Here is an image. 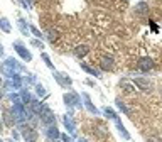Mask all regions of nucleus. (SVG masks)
<instances>
[{
  "mask_svg": "<svg viewBox=\"0 0 162 142\" xmlns=\"http://www.w3.org/2000/svg\"><path fill=\"white\" fill-rule=\"evenodd\" d=\"M137 68L140 71H149V70H152L154 68V61L150 59V57H140V59H138V63H137Z\"/></svg>",
  "mask_w": 162,
  "mask_h": 142,
  "instance_id": "1",
  "label": "nucleus"
},
{
  "mask_svg": "<svg viewBox=\"0 0 162 142\" xmlns=\"http://www.w3.org/2000/svg\"><path fill=\"white\" fill-rule=\"evenodd\" d=\"M100 66H101V70H105V71H110V70H113V59L111 57H101V63H100Z\"/></svg>",
  "mask_w": 162,
  "mask_h": 142,
  "instance_id": "2",
  "label": "nucleus"
},
{
  "mask_svg": "<svg viewBox=\"0 0 162 142\" xmlns=\"http://www.w3.org/2000/svg\"><path fill=\"white\" fill-rule=\"evenodd\" d=\"M41 117H42V122H44V124H52L54 122V113L51 112V110H47V108L42 110Z\"/></svg>",
  "mask_w": 162,
  "mask_h": 142,
  "instance_id": "3",
  "label": "nucleus"
},
{
  "mask_svg": "<svg viewBox=\"0 0 162 142\" xmlns=\"http://www.w3.org/2000/svg\"><path fill=\"white\" fill-rule=\"evenodd\" d=\"M88 53H90V48H88L86 44H79L78 48L74 49V54L76 56H79V57H83V56H86Z\"/></svg>",
  "mask_w": 162,
  "mask_h": 142,
  "instance_id": "4",
  "label": "nucleus"
},
{
  "mask_svg": "<svg viewBox=\"0 0 162 142\" xmlns=\"http://www.w3.org/2000/svg\"><path fill=\"white\" fill-rule=\"evenodd\" d=\"M135 85L140 86L142 90H150V88H152V85H150L145 78H135Z\"/></svg>",
  "mask_w": 162,
  "mask_h": 142,
  "instance_id": "5",
  "label": "nucleus"
},
{
  "mask_svg": "<svg viewBox=\"0 0 162 142\" xmlns=\"http://www.w3.org/2000/svg\"><path fill=\"white\" fill-rule=\"evenodd\" d=\"M147 9H149V7H147V3H145V2H140L137 7H135V10H137L138 14H147Z\"/></svg>",
  "mask_w": 162,
  "mask_h": 142,
  "instance_id": "6",
  "label": "nucleus"
},
{
  "mask_svg": "<svg viewBox=\"0 0 162 142\" xmlns=\"http://www.w3.org/2000/svg\"><path fill=\"white\" fill-rule=\"evenodd\" d=\"M24 137H25L27 140L30 139V142H32L34 139H36V132H34V130H25V132H24Z\"/></svg>",
  "mask_w": 162,
  "mask_h": 142,
  "instance_id": "7",
  "label": "nucleus"
},
{
  "mask_svg": "<svg viewBox=\"0 0 162 142\" xmlns=\"http://www.w3.org/2000/svg\"><path fill=\"white\" fill-rule=\"evenodd\" d=\"M17 51H19V54H20L22 57H25V59H30V54H27V51L22 46H17Z\"/></svg>",
  "mask_w": 162,
  "mask_h": 142,
  "instance_id": "8",
  "label": "nucleus"
},
{
  "mask_svg": "<svg viewBox=\"0 0 162 142\" xmlns=\"http://www.w3.org/2000/svg\"><path fill=\"white\" fill-rule=\"evenodd\" d=\"M81 66H83V70H86L88 73H91V75H95V76H100V73L96 71V70H93V68H90V66H88V64H81Z\"/></svg>",
  "mask_w": 162,
  "mask_h": 142,
  "instance_id": "9",
  "label": "nucleus"
},
{
  "mask_svg": "<svg viewBox=\"0 0 162 142\" xmlns=\"http://www.w3.org/2000/svg\"><path fill=\"white\" fill-rule=\"evenodd\" d=\"M0 27H3L5 32H10V27H9V22L5 21V19H0Z\"/></svg>",
  "mask_w": 162,
  "mask_h": 142,
  "instance_id": "10",
  "label": "nucleus"
},
{
  "mask_svg": "<svg viewBox=\"0 0 162 142\" xmlns=\"http://www.w3.org/2000/svg\"><path fill=\"white\" fill-rule=\"evenodd\" d=\"M49 135H51L52 139H57V135H59V132H57V129H51V130H49Z\"/></svg>",
  "mask_w": 162,
  "mask_h": 142,
  "instance_id": "11",
  "label": "nucleus"
},
{
  "mask_svg": "<svg viewBox=\"0 0 162 142\" xmlns=\"http://www.w3.org/2000/svg\"><path fill=\"white\" fill-rule=\"evenodd\" d=\"M117 103H118V107H120V110H123V112H125V113H128V110H127V107L123 105V103L120 102V100H117Z\"/></svg>",
  "mask_w": 162,
  "mask_h": 142,
  "instance_id": "12",
  "label": "nucleus"
},
{
  "mask_svg": "<svg viewBox=\"0 0 162 142\" xmlns=\"http://www.w3.org/2000/svg\"><path fill=\"white\" fill-rule=\"evenodd\" d=\"M30 30H32V32H34V34H36V36H37V37H42V36H41V32H39V30H37L36 27H30Z\"/></svg>",
  "mask_w": 162,
  "mask_h": 142,
  "instance_id": "13",
  "label": "nucleus"
},
{
  "mask_svg": "<svg viewBox=\"0 0 162 142\" xmlns=\"http://www.w3.org/2000/svg\"><path fill=\"white\" fill-rule=\"evenodd\" d=\"M0 97H2V93H0Z\"/></svg>",
  "mask_w": 162,
  "mask_h": 142,
  "instance_id": "14",
  "label": "nucleus"
}]
</instances>
